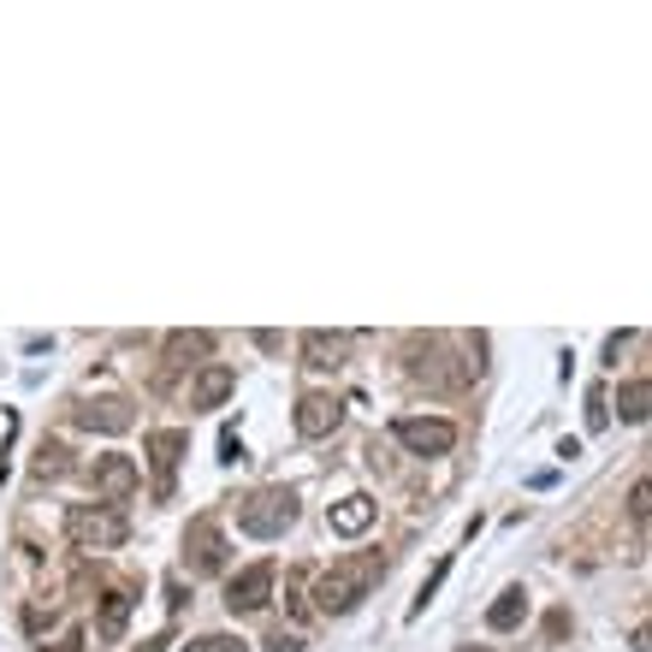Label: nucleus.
<instances>
[{
	"mask_svg": "<svg viewBox=\"0 0 652 652\" xmlns=\"http://www.w3.org/2000/svg\"><path fill=\"white\" fill-rule=\"evenodd\" d=\"M380 575H386V558L380 552H351V558L332 563L327 575H314L309 599H314V611H321V617H351L356 605L380 587Z\"/></svg>",
	"mask_w": 652,
	"mask_h": 652,
	"instance_id": "nucleus-1",
	"label": "nucleus"
},
{
	"mask_svg": "<svg viewBox=\"0 0 652 652\" xmlns=\"http://www.w3.org/2000/svg\"><path fill=\"white\" fill-rule=\"evenodd\" d=\"M66 540L78 546V552H113V546L130 540V522H125L119 504H71Z\"/></svg>",
	"mask_w": 652,
	"mask_h": 652,
	"instance_id": "nucleus-2",
	"label": "nucleus"
},
{
	"mask_svg": "<svg viewBox=\"0 0 652 652\" xmlns=\"http://www.w3.org/2000/svg\"><path fill=\"white\" fill-rule=\"evenodd\" d=\"M291 522H297V492L291 487H261L238 504V528L250 534V540H279Z\"/></svg>",
	"mask_w": 652,
	"mask_h": 652,
	"instance_id": "nucleus-3",
	"label": "nucleus"
},
{
	"mask_svg": "<svg viewBox=\"0 0 652 652\" xmlns=\"http://www.w3.org/2000/svg\"><path fill=\"white\" fill-rule=\"evenodd\" d=\"M391 439H398L410 457H445L457 445V427L445 422V415H398V422H391Z\"/></svg>",
	"mask_w": 652,
	"mask_h": 652,
	"instance_id": "nucleus-4",
	"label": "nucleus"
},
{
	"mask_svg": "<svg viewBox=\"0 0 652 652\" xmlns=\"http://www.w3.org/2000/svg\"><path fill=\"white\" fill-rule=\"evenodd\" d=\"M226 558H231V546H226L220 522H214V516H196L191 528H184V563H191V575H220Z\"/></svg>",
	"mask_w": 652,
	"mask_h": 652,
	"instance_id": "nucleus-5",
	"label": "nucleus"
},
{
	"mask_svg": "<svg viewBox=\"0 0 652 652\" xmlns=\"http://www.w3.org/2000/svg\"><path fill=\"white\" fill-rule=\"evenodd\" d=\"M184 451H191V433L184 427L142 433V457H149V469H155V499H172V469H179Z\"/></svg>",
	"mask_w": 652,
	"mask_h": 652,
	"instance_id": "nucleus-6",
	"label": "nucleus"
},
{
	"mask_svg": "<svg viewBox=\"0 0 652 652\" xmlns=\"http://www.w3.org/2000/svg\"><path fill=\"white\" fill-rule=\"evenodd\" d=\"M273 582H279V570H273L267 558L250 563V570H238V575L226 582V611H231V617H250V611H261V605L273 599Z\"/></svg>",
	"mask_w": 652,
	"mask_h": 652,
	"instance_id": "nucleus-7",
	"label": "nucleus"
},
{
	"mask_svg": "<svg viewBox=\"0 0 652 652\" xmlns=\"http://www.w3.org/2000/svg\"><path fill=\"white\" fill-rule=\"evenodd\" d=\"M90 487H95L107 504L130 499V492L142 487V469H137V457H125V451H107V457H95V462H90Z\"/></svg>",
	"mask_w": 652,
	"mask_h": 652,
	"instance_id": "nucleus-8",
	"label": "nucleus"
},
{
	"mask_svg": "<svg viewBox=\"0 0 652 652\" xmlns=\"http://www.w3.org/2000/svg\"><path fill=\"white\" fill-rule=\"evenodd\" d=\"M339 415H344V410H339V398H327V391H302L291 422H297L302 439H327V433L339 427Z\"/></svg>",
	"mask_w": 652,
	"mask_h": 652,
	"instance_id": "nucleus-9",
	"label": "nucleus"
},
{
	"mask_svg": "<svg viewBox=\"0 0 652 652\" xmlns=\"http://www.w3.org/2000/svg\"><path fill=\"white\" fill-rule=\"evenodd\" d=\"M374 516H380V504L368 499V492H344L339 504L327 511V522H332V534H344V540H356V534H368L374 528Z\"/></svg>",
	"mask_w": 652,
	"mask_h": 652,
	"instance_id": "nucleus-10",
	"label": "nucleus"
},
{
	"mask_svg": "<svg viewBox=\"0 0 652 652\" xmlns=\"http://www.w3.org/2000/svg\"><path fill=\"white\" fill-rule=\"evenodd\" d=\"M231 391H238V374H231L226 362H208V368H196V380H191V403L196 410H220Z\"/></svg>",
	"mask_w": 652,
	"mask_h": 652,
	"instance_id": "nucleus-11",
	"label": "nucleus"
},
{
	"mask_svg": "<svg viewBox=\"0 0 652 652\" xmlns=\"http://www.w3.org/2000/svg\"><path fill=\"white\" fill-rule=\"evenodd\" d=\"M78 427H90V433H130V427H137V415H130L125 398H95V403H83V410H78Z\"/></svg>",
	"mask_w": 652,
	"mask_h": 652,
	"instance_id": "nucleus-12",
	"label": "nucleus"
},
{
	"mask_svg": "<svg viewBox=\"0 0 652 652\" xmlns=\"http://www.w3.org/2000/svg\"><path fill=\"white\" fill-rule=\"evenodd\" d=\"M339 362H344V332H327V327L302 332V368L327 374V368H339Z\"/></svg>",
	"mask_w": 652,
	"mask_h": 652,
	"instance_id": "nucleus-13",
	"label": "nucleus"
},
{
	"mask_svg": "<svg viewBox=\"0 0 652 652\" xmlns=\"http://www.w3.org/2000/svg\"><path fill=\"white\" fill-rule=\"evenodd\" d=\"M214 339L208 332H167V362L172 368H208Z\"/></svg>",
	"mask_w": 652,
	"mask_h": 652,
	"instance_id": "nucleus-14",
	"label": "nucleus"
},
{
	"mask_svg": "<svg viewBox=\"0 0 652 652\" xmlns=\"http://www.w3.org/2000/svg\"><path fill=\"white\" fill-rule=\"evenodd\" d=\"M125 629H130V599H125L119 587L101 593V605H95V634H101V641H125Z\"/></svg>",
	"mask_w": 652,
	"mask_h": 652,
	"instance_id": "nucleus-15",
	"label": "nucleus"
},
{
	"mask_svg": "<svg viewBox=\"0 0 652 652\" xmlns=\"http://www.w3.org/2000/svg\"><path fill=\"white\" fill-rule=\"evenodd\" d=\"M617 415H622L629 427L652 422V380H622V386H617Z\"/></svg>",
	"mask_w": 652,
	"mask_h": 652,
	"instance_id": "nucleus-16",
	"label": "nucleus"
},
{
	"mask_svg": "<svg viewBox=\"0 0 652 652\" xmlns=\"http://www.w3.org/2000/svg\"><path fill=\"white\" fill-rule=\"evenodd\" d=\"M522 617H528V593H522V587H504L499 599L487 605V629H499V634H504V629H516Z\"/></svg>",
	"mask_w": 652,
	"mask_h": 652,
	"instance_id": "nucleus-17",
	"label": "nucleus"
},
{
	"mask_svg": "<svg viewBox=\"0 0 652 652\" xmlns=\"http://www.w3.org/2000/svg\"><path fill=\"white\" fill-rule=\"evenodd\" d=\"M445 575H451V558H439V563H433V575L422 582V593H415V599H410V617H422V611H427V605H433V593L445 587Z\"/></svg>",
	"mask_w": 652,
	"mask_h": 652,
	"instance_id": "nucleus-18",
	"label": "nucleus"
},
{
	"mask_svg": "<svg viewBox=\"0 0 652 652\" xmlns=\"http://www.w3.org/2000/svg\"><path fill=\"white\" fill-rule=\"evenodd\" d=\"M66 474V451L60 445H42V457H36V481H60Z\"/></svg>",
	"mask_w": 652,
	"mask_h": 652,
	"instance_id": "nucleus-19",
	"label": "nucleus"
},
{
	"mask_svg": "<svg viewBox=\"0 0 652 652\" xmlns=\"http://www.w3.org/2000/svg\"><path fill=\"white\" fill-rule=\"evenodd\" d=\"M285 611H291V617L309 611V582H302V570L291 575V582H285Z\"/></svg>",
	"mask_w": 652,
	"mask_h": 652,
	"instance_id": "nucleus-20",
	"label": "nucleus"
},
{
	"mask_svg": "<svg viewBox=\"0 0 652 652\" xmlns=\"http://www.w3.org/2000/svg\"><path fill=\"white\" fill-rule=\"evenodd\" d=\"M629 516L634 522H652V481H634L629 487Z\"/></svg>",
	"mask_w": 652,
	"mask_h": 652,
	"instance_id": "nucleus-21",
	"label": "nucleus"
},
{
	"mask_svg": "<svg viewBox=\"0 0 652 652\" xmlns=\"http://www.w3.org/2000/svg\"><path fill=\"white\" fill-rule=\"evenodd\" d=\"M191 652H250V641H238V634H202Z\"/></svg>",
	"mask_w": 652,
	"mask_h": 652,
	"instance_id": "nucleus-22",
	"label": "nucleus"
},
{
	"mask_svg": "<svg viewBox=\"0 0 652 652\" xmlns=\"http://www.w3.org/2000/svg\"><path fill=\"white\" fill-rule=\"evenodd\" d=\"M605 422H611V410H605V391H593V398H587V427L599 433Z\"/></svg>",
	"mask_w": 652,
	"mask_h": 652,
	"instance_id": "nucleus-23",
	"label": "nucleus"
},
{
	"mask_svg": "<svg viewBox=\"0 0 652 652\" xmlns=\"http://www.w3.org/2000/svg\"><path fill=\"white\" fill-rule=\"evenodd\" d=\"M243 457V445H238V427H226L220 433V462H238Z\"/></svg>",
	"mask_w": 652,
	"mask_h": 652,
	"instance_id": "nucleus-24",
	"label": "nucleus"
},
{
	"mask_svg": "<svg viewBox=\"0 0 652 652\" xmlns=\"http://www.w3.org/2000/svg\"><path fill=\"white\" fill-rule=\"evenodd\" d=\"M267 652H302V634H267Z\"/></svg>",
	"mask_w": 652,
	"mask_h": 652,
	"instance_id": "nucleus-25",
	"label": "nucleus"
},
{
	"mask_svg": "<svg viewBox=\"0 0 652 652\" xmlns=\"http://www.w3.org/2000/svg\"><path fill=\"white\" fill-rule=\"evenodd\" d=\"M42 652H83V634L71 629V634H60V641H54V647H42Z\"/></svg>",
	"mask_w": 652,
	"mask_h": 652,
	"instance_id": "nucleus-26",
	"label": "nucleus"
},
{
	"mask_svg": "<svg viewBox=\"0 0 652 652\" xmlns=\"http://www.w3.org/2000/svg\"><path fill=\"white\" fill-rule=\"evenodd\" d=\"M634 652H652V622H641V629H634Z\"/></svg>",
	"mask_w": 652,
	"mask_h": 652,
	"instance_id": "nucleus-27",
	"label": "nucleus"
},
{
	"mask_svg": "<svg viewBox=\"0 0 652 652\" xmlns=\"http://www.w3.org/2000/svg\"><path fill=\"white\" fill-rule=\"evenodd\" d=\"M457 652H492V647H457Z\"/></svg>",
	"mask_w": 652,
	"mask_h": 652,
	"instance_id": "nucleus-28",
	"label": "nucleus"
}]
</instances>
